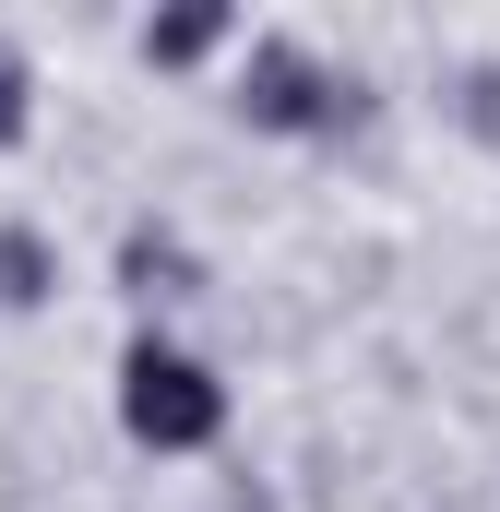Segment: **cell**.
I'll list each match as a JSON object with an SVG mask.
<instances>
[{"label": "cell", "mask_w": 500, "mask_h": 512, "mask_svg": "<svg viewBox=\"0 0 500 512\" xmlns=\"http://www.w3.org/2000/svg\"><path fill=\"white\" fill-rule=\"evenodd\" d=\"M346 108H358V96H346L298 36H250V72H239V120L250 131H334Z\"/></svg>", "instance_id": "obj_2"}, {"label": "cell", "mask_w": 500, "mask_h": 512, "mask_svg": "<svg viewBox=\"0 0 500 512\" xmlns=\"http://www.w3.org/2000/svg\"><path fill=\"white\" fill-rule=\"evenodd\" d=\"M36 298H48V239L12 227V239H0V310H36Z\"/></svg>", "instance_id": "obj_4"}, {"label": "cell", "mask_w": 500, "mask_h": 512, "mask_svg": "<svg viewBox=\"0 0 500 512\" xmlns=\"http://www.w3.org/2000/svg\"><path fill=\"white\" fill-rule=\"evenodd\" d=\"M120 274H131V298H191V251H179L167 227H131V239H120Z\"/></svg>", "instance_id": "obj_3"}, {"label": "cell", "mask_w": 500, "mask_h": 512, "mask_svg": "<svg viewBox=\"0 0 500 512\" xmlns=\"http://www.w3.org/2000/svg\"><path fill=\"white\" fill-rule=\"evenodd\" d=\"M120 429L143 453H203L215 429H227V393L203 382V358H179V346H131L120 358Z\"/></svg>", "instance_id": "obj_1"}, {"label": "cell", "mask_w": 500, "mask_h": 512, "mask_svg": "<svg viewBox=\"0 0 500 512\" xmlns=\"http://www.w3.org/2000/svg\"><path fill=\"white\" fill-rule=\"evenodd\" d=\"M24 96H36V84H24V48L0 36V143H24V131H36V108H24Z\"/></svg>", "instance_id": "obj_6"}, {"label": "cell", "mask_w": 500, "mask_h": 512, "mask_svg": "<svg viewBox=\"0 0 500 512\" xmlns=\"http://www.w3.org/2000/svg\"><path fill=\"white\" fill-rule=\"evenodd\" d=\"M227 36V12H179V24H143V60H203Z\"/></svg>", "instance_id": "obj_5"}]
</instances>
